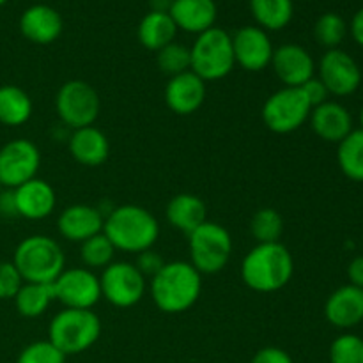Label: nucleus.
I'll return each instance as SVG.
<instances>
[{
    "label": "nucleus",
    "mask_w": 363,
    "mask_h": 363,
    "mask_svg": "<svg viewBox=\"0 0 363 363\" xmlns=\"http://www.w3.org/2000/svg\"><path fill=\"white\" fill-rule=\"evenodd\" d=\"M294 259L282 243L255 245L241 262V279L255 293H277L291 282Z\"/></svg>",
    "instance_id": "1"
},
{
    "label": "nucleus",
    "mask_w": 363,
    "mask_h": 363,
    "mask_svg": "<svg viewBox=\"0 0 363 363\" xmlns=\"http://www.w3.org/2000/svg\"><path fill=\"white\" fill-rule=\"evenodd\" d=\"M103 234L116 250L126 254H140L155 247L160 236V223L151 211L137 204L113 208L105 216Z\"/></svg>",
    "instance_id": "2"
},
{
    "label": "nucleus",
    "mask_w": 363,
    "mask_h": 363,
    "mask_svg": "<svg viewBox=\"0 0 363 363\" xmlns=\"http://www.w3.org/2000/svg\"><path fill=\"white\" fill-rule=\"evenodd\" d=\"M202 293V275L186 261L165 262L151 279V296L165 314H181L197 303Z\"/></svg>",
    "instance_id": "3"
},
{
    "label": "nucleus",
    "mask_w": 363,
    "mask_h": 363,
    "mask_svg": "<svg viewBox=\"0 0 363 363\" xmlns=\"http://www.w3.org/2000/svg\"><path fill=\"white\" fill-rule=\"evenodd\" d=\"M13 264L23 282L53 284L66 269V255L53 238L35 234L21 241L14 250Z\"/></svg>",
    "instance_id": "4"
},
{
    "label": "nucleus",
    "mask_w": 363,
    "mask_h": 363,
    "mask_svg": "<svg viewBox=\"0 0 363 363\" xmlns=\"http://www.w3.org/2000/svg\"><path fill=\"white\" fill-rule=\"evenodd\" d=\"M101 335V319L94 311L64 308L50 321L48 340L66 357L91 350Z\"/></svg>",
    "instance_id": "5"
},
{
    "label": "nucleus",
    "mask_w": 363,
    "mask_h": 363,
    "mask_svg": "<svg viewBox=\"0 0 363 363\" xmlns=\"http://www.w3.org/2000/svg\"><path fill=\"white\" fill-rule=\"evenodd\" d=\"M191 71L202 80H222L236 66L233 52V38L227 30L220 27H211L209 30L197 35L190 48Z\"/></svg>",
    "instance_id": "6"
},
{
    "label": "nucleus",
    "mask_w": 363,
    "mask_h": 363,
    "mask_svg": "<svg viewBox=\"0 0 363 363\" xmlns=\"http://www.w3.org/2000/svg\"><path fill=\"white\" fill-rule=\"evenodd\" d=\"M190 262L201 275H216L233 255V238L229 230L216 222H204L188 234Z\"/></svg>",
    "instance_id": "7"
},
{
    "label": "nucleus",
    "mask_w": 363,
    "mask_h": 363,
    "mask_svg": "<svg viewBox=\"0 0 363 363\" xmlns=\"http://www.w3.org/2000/svg\"><path fill=\"white\" fill-rule=\"evenodd\" d=\"M312 106L300 87H282L262 105V121L273 133L287 135L308 121Z\"/></svg>",
    "instance_id": "8"
},
{
    "label": "nucleus",
    "mask_w": 363,
    "mask_h": 363,
    "mask_svg": "<svg viewBox=\"0 0 363 363\" xmlns=\"http://www.w3.org/2000/svg\"><path fill=\"white\" fill-rule=\"evenodd\" d=\"M99 96L91 84L69 80L60 85L55 96V110L62 124L71 130L94 126L99 116Z\"/></svg>",
    "instance_id": "9"
},
{
    "label": "nucleus",
    "mask_w": 363,
    "mask_h": 363,
    "mask_svg": "<svg viewBox=\"0 0 363 363\" xmlns=\"http://www.w3.org/2000/svg\"><path fill=\"white\" fill-rule=\"evenodd\" d=\"M101 298L119 308H130L144 298L145 277L133 262H112L99 277Z\"/></svg>",
    "instance_id": "10"
},
{
    "label": "nucleus",
    "mask_w": 363,
    "mask_h": 363,
    "mask_svg": "<svg viewBox=\"0 0 363 363\" xmlns=\"http://www.w3.org/2000/svg\"><path fill=\"white\" fill-rule=\"evenodd\" d=\"M41 165V152L38 145L27 138L11 140L0 149V184L4 188L21 186L34 179Z\"/></svg>",
    "instance_id": "11"
},
{
    "label": "nucleus",
    "mask_w": 363,
    "mask_h": 363,
    "mask_svg": "<svg viewBox=\"0 0 363 363\" xmlns=\"http://www.w3.org/2000/svg\"><path fill=\"white\" fill-rule=\"evenodd\" d=\"M52 286L55 300L60 301L64 308L92 311L101 300L99 277L87 268H66Z\"/></svg>",
    "instance_id": "12"
},
{
    "label": "nucleus",
    "mask_w": 363,
    "mask_h": 363,
    "mask_svg": "<svg viewBox=\"0 0 363 363\" xmlns=\"http://www.w3.org/2000/svg\"><path fill=\"white\" fill-rule=\"evenodd\" d=\"M319 80L325 84L332 96H351L362 84V69L357 60L340 48L326 50L319 60Z\"/></svg>",
    "instance_id": "13"
},
{
    "label": "nucleus",
    "mask_w": 363,
    "mask_h": 363,
    "mask_svg": "<svg viewBox=\"0 0 363 363\" xmlns=\"http://www.w3.org/2000/svg\"><path fill=\"white\" fill-rule=\"evenodd\" d=\"M234 60L245 71L259 73L272 64L275 48L268 32L257 25H245L238 28L233 35Z\"/></svg>",
    "instance_id": "14"
},
{
    "label": "nucleus",
    "mask_w": 363,
    "mask_h": 363,
    "mask_svg": "<svg viewBox=\"0 0 363 363\" xmlns=\"http://www.w3.org/2000/svg\"><path fill=\"white\" fill-rule=\"evenodd\" d=\"M273 73L284 87H301L315 77V62L301 45L286 43L275 48L272 57Z\"/></svg>",
    "instance_id": "15"
},
{
    "label": "nucleus",
    "mask_w": 363,
    "mask_h": 363,
    "mask_svg": "<svg viewBox=\"0 0 363 363\" xmlns=\"http://www.w3.org/2000/svg\"><path fill=\"white\" fill-rule=\"evenodd\" d=\"M105 216L98 208L89 204L67 206L57 218V229L64 240L71 243H84L89 238L103 233Z\"/></svg>",
    "instance_id": "16"
},
{
    "label": "nucleus",
    "mask_w": 363,
    "mask_h": 363,
    "mask_svg": "<svg viewBox=\"0 0 363 363\" xmlns=\"http://www.w3.org/2000/svg\"><path fill=\"white\" fill-rule=\"evenodd\" d=\"M64 28L59 11L46 4H34L20 16V32L34 45H52L60 38Z\"/></svg>",
    "instance_id": "17"
},
{
    "label": "nucleus",
    "mask_w": 363,
    "mask_h": 363,
    "mask_svg": "<svg viewBox=\"0 0 363 363\" xmlns=\"http://www.w3.org/2000/svg\"><path fill=\"white\" fill-rule=\"evenodd\" d=\"M206 82L194 71H186L167 82L165 103L177 116H191L206 99Z\"/></svg>",
    "instance_id": "18"
},
{
    "label": "nucleus",
    "mask_w": 363,
    "mask_h": 363,
    "mask_svg": "<svg viewBox=\"0 0 363 363\" xmlns=\"http://www.w3.org/2000/svg\"><path fill=\"white\" fill-rule=\"evenodd\" d=\"M326 321L340 330H351L363 321V289L357 286L339 287L325 303Z\"/></svg>",
    "instance_id": "19"
},
{
    "label": "nucleus",
    "mask_w": 363,
    "mask_h": 363,
    "mask_svg": "<svg viewBox=\"0 0 363 363\" xmlns=\"http://www.w3.org/2000/svg\"><path fill=\"white\" fill-rule=\"evenodd\" d=\"M311 126L321 140L339 144L353 131V117L344 105L337 101H325L314 106L311 112Z\"/></svg>",
    "instance_id": "20"
},
{
    "label": "nucleus",
    "mask_w": 363,
    "mask_h": 363,
    "mask_svg": "<svg viewBox=\"0 0 363 363\" xmlns=\"http://www.w3.org/2000/svg\"><path fill=\"white\" fill-rule=\"evenodd\" d=\"M14 199H16L18 216L27 220L48 218L57 206L53 186L39 177L14 188Z\"/></svg>",
    "instance_id": "21"
},
{
    "label": "nucleus",
    "mask_w": 363,
    "mask_h": 363,
    "mask_svg": "<svg viewBox=\"0 0 363 363\" xmlns=\"http://www.w3.org/2000/svg\"><path fill=\"white\" fill-rule=\"evenodd\" d=\"M169 14L177 30L199 35L215 27L218 9L215 0H172Z\"/></svg>",
    "instance_id": "22"
},
{
    "label": "nucleus",
    "mask_w": 363,
    "mask_h": 363,
    "mask_svg": "<svg viewBox=\"0 0 363 363\" xmlns=\"http://www.w3.org/2000/svg\"><path fill=\"white\" fill-rule=\"evenodd\" d=\"M74 162L84 167H99L108 160L110 142L106 135L96 126L74 130L67 142Z\"/></svg>",
    "instance_id": "23"
},
{
    "label": "nucleus",
    "mask_w": 363,
    "mask_h": 363,
    "mask_svg": "<svg viewBox=\"0 0 363 363\" xmlns=\"http://www.w3.org/2000/svg\"><path fill=\"white\" fill-rule=\"evenodd\" d=\"M165 215L170 225L186 236L208 222V208L204 201L194 194H179L170 199Z\"/></svg>",
    "instance_id": "24"
},
{
    "label": "nucleus",
    "mask_w": 363,
    "mask_h": 363,
    "mask_svg": "<svg viewBox=\"0 0 363 363\" xmlns=\"http://www.w3.org/2000/svg\"><path fill=\"white\" fill-rule=\"evenodd\" d=\"M176 34L177 27L167 11H149L137 28L140 45L151 52H160L167 45L174 43Z\"/></svg>",
    "instance_id": "25"
},
{
    "label": "nucleus",
    "mask_w": 363,
    "mask_h": 363,
    "mask_svg": "<svg viewBox=\"0 0 363 363\" xmlns=\"http://www.w3.org/2000/svg\"><path fill=\"white\" fill-rule=\"evenodd\" d=\"M250 13L262 30H282L294 16L293 0H250Z\"/></svg>",
    "instance_id": "26"
},
{
    "label": "nucleus",
    "mask_w": 363,
    "mask_h": 363,
    "mask_svg": "<svg viewBox=\"0 0 363 363\" xmlns=\"http://www.w3.org/2000/svg\"><path fill=\"white\" fill-rule=\"evenodd\" d=\"M13 300L18 314L34 319L48 311L50 305L55 301V294H53L52 284L23 282Z\"/></svg>",
    "instance_id": "27"
},
{
    "label": "nucleus",
    "mask_w": 363,
    "mask_h": 363,
    "mask_svg": "<svg viewBox=\"0 0 363 363\" xmlns=\"http://www.w3.org/2000/svg\"><path fill=\"white\" fill-rule=\"evenodd\" d=\"M32 116V99L18 85L0 87V123L4 126H21Z\"/></svg>",
    "instance_id": "28"
},
{
    "label": "nucleus",
    "mask_w": 363,
    "mask_h": 363,
    "mask_svg": "<svg viewBox=\"0 0 363 363\" xmlns=\"http://www.w3.org/2000/svg\"><path fill=\"white\" fill-rule=\"evenodd\" d=\"M337 162L346 177L363 183V130H353L337 149Z\"/></svg>",
    "instance_id": "29"
},
{
    "label": "nucleus",
    "mask_w": 363,
    "mask_h": 363,
    "mask_svg": "<svg viewBox=\"0 0 363 363\" xmlns=\"http://www.w3.org/2000/svg\"><path fill=\"white\" fill-rule=\"evenodd\" d=\"M250 233L257 245L280 243L284 234V218L273 208L259 209L250 220Z\"/></svg>",
    "instance_id": "30"
},
{
    "label": "nucleus",
    "mask_w": 363,
    "mask_h": 363,
    "mask_svg": "<svg viewBox=\"0 0 363 363\" xmlns=\"http://www.w3.org/2000/svg\"><path fill=\"white\" fill-rule=\"evenodd\" d=\"M116 252L117 250L113 248V245L110 243V240L103 233L96 234V236L80 243V259L85 268L91 269V272L105 269L106 266L112 264Z\"/></svg>",
    "instance_id": "31"
},
{
    "label": "nucleus",
    "mask_w": 363,
    "mask_h": 363,
    "mask_svg": "<svg viewBox=\"0 0 363 363\" xmlns=\"http://www.w3.org/2000/svg\"><path fill=\"white\" fill-rule=\"evenodd\" d=\"M347 23L340 14L325 13L318 18L314 25V38L315 41L326 50L339 48L340 43L347 35Z\"/></svg>",
    "instance_id": "32"
},
{
    "label": "nucleus",
    "mask_w": 363,
    "mask_h": 363,
    "mask_svg": "<svg viewBox=\"0 0 363 363\" xmlns=\"http://www.w3.org/2000/svg\"><path fill=\"white\" fill-rule=\"evenodd\" d=\"M156 53H158L156 62H158L160 71L163 74H169L172 78L181 73H186V71H191V55L188 46L174 41Z\"/></svg>",
    "instance_id": "33"
},
{
    "label": "nucleus",
    "mask_w": 363,
    "mask_h": 363,
    "mask_svg": "<svg viewBox=\"0 0 363 363\" xmlns=\"http://www.w3.org/2000/svg\"><path fill=\"white\" fill-rule=\"evenodd\" d=\"M330 363H363V339L342 333L330 346Z\"/></svg>",
    "instance_id": "34"
},
{
    "label": "nucleus",
    "mask_w": 363,
    "mask_h": 363,
    "mask_svg": "<svg viewBox=\"0 0 363 363\" xmlns=\"http://www.w3.org/2000/svg\"><path fill=\"white\" fill-rule=\"evenodd\" d=\"M66 354L48 339L28 344L18 354L16 363H66Z\"/></svg>",
    "instance_id": "35"
},
{
    "label": "nucleus",
    "mask_w": 363,
    "mask_h": 363,
    "mask_svg": "<svg viewBox=\"0 0 363 363\" xmlns=\"http://www.w3.org/2000/svg\"><path fill=\"white\" fill-rule=\"evenodd\" d=\"M23 279L13 261H0V300H11L20 291Z\"/></svg>",
    "instance_id": "36"
},
{
    "label": "nucleus",
    "mask_w": 363,
    "mask_h": 363,
    "mask_svg": "<svg viewBox=\"0 0 363 363\" xmlns=\"http://www.w3.org/2000/svg\"><path fill=\"white\" fill-rule=\"evenodd\" d=\"M133 264L137 266V269L142 273V275L151 277L152 279V277H155L163 266H165V261H163V257L158 254V252L149 248V250H144L140 252V254H137V261H135Z\"/></svg>",
    "instance_id": "37"
},
{
    "label": "nucleus",
    "mask_w": 363,
    "mask_h": 363,
    "mask_svg": "<svg viewBox=\"0 0 363 363\" xmlns=\"http://www.w3.org/2000/svg\"><path fill=\"white\" fill-rule=\"evenodd\" d=\"M300 89L303 91L305 98L308 99V103H311L312 108L318 105H321V103L328 101V96H330L328 89L325 87V84H323L318 77L311 78V80H308L307 84L301 85Z\"/></svg>",
    "instance_id": "38"
},
{
    "label": "nucleus",
    "mask_w": 363,
    "mask_h": 363,
    "mask_svg": "<svg viewBox=\"0 0 363 363\" xmlns=\"http://www.w3.org/2000/svg\"><path fill=\"white\" fill-rule=\"evenodd\" d=\"M250 363H294L291 354L287 351L280 350V347L269 346V347H262L259 350L257 353L254 354Z\"/></svg>",
    "instance_id": "39"
},
{
    "label": "nucleus",
    "mask_w": 363,
    "mask_h": 363,
    "mask_svg": "<svg viewBox=\"0 0 363 363\" xmlns=\"http://www.w3.org/2000/svg\"><path fill=\"white\" fill-rule=\"evenodd\" d=\"M0 216H4V218H16L18 216L14 190L4 188V190L0 191Z\"/></svg>",
    "instance_id": "40"
},
{
    "label": "nucleus",
    "mask_w": 363,
    "mask_h": 363,
    "mask_svg": "<svg viewBox=\"0 0 363 363\" xmlns=\"http://www.w3.org/2000/svg\"><path fill=\"white\" fill-rule=\"evenodd\" d=\"M347 279L351 286H357L363 289V255H358L347 266Z\"/></svg>",
    "instance_id": "41"
},
{
    "label": "nucleus",
    "mask_w": 363,
    "mask_h": 363,
    "mask_svg": "<svg viewBox=\"0 0 363 363\" xmlns=\"http://www.w3.org/2000/svg\"><path fill=\"white\" fill-rule=\"evenodd\" d=\"M350 32L351 35H353L354 43L363 48V7L354 13L353 20H351V25H350Z\"/></svg>",
    "instance_id": "42"
},
{
    "label": "nucleus",
    "mask_w": 363,
    "mask_h": 363,
    "mask_svg": "<svg viewBox=\"0 0 363 363\" xmlns=\"http://www.w3.org/2000/svg\"><path fill=\"white\" fill-rule=\"evenodd\" d=\"M360 124H362L360 130H363V106H362V112H360Z\"/></svg>",
    "instance_id": "43"
},
{
    "label": "nucleus",
    "mask_w": 363,
    "mask_h": 363,
    "mask_svg": "<svg viewBox=\"0 0 363 363\" xmlns=\"http://www.w3.org/2000/svg\"><path fill=\"white\" fill-rule=\"evenodd\" d=\"M4 4H7V0H0V7H2Z\"/></svg>",
    "instance_id": "44"
},
{
    "label": "nucleus",
    "mask_w": 363,
    "mask_h": 363,
    "mask_svg": "<svg viewBox=\"0 0 363 363\" xmlns=\"http://www.w3.org/2000/svg\"><path fill=\"white\" fill-rule=\"evenodd\" d=\"M4 190V186H2V184H0V191H2Z\"/></svg>",
    "instance_id": "45"
}]
</instances>
